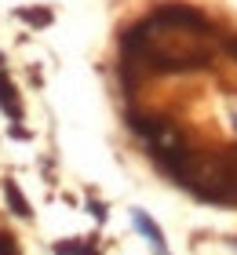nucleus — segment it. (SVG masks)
Returning <instances> with one entry per match:
<instances>
[{
	"label": "nucleus",
	"mask_w": 237,
	"mask_h": 255,
	"mask_svg": "<svg viewBox=\"0 0 237 255\" xmlns=\"http://www.w3.org/2000/svg\"><path fill=\"white\" fill-rule=\"evenodd\" d=\"M201 201L237 204V146L223 149L219 157H197L194 175L186 182Z\"/></svg>",
	"instance_id": "obj_1"
},
{
	"label": "nucleus",
	"mask_w": 237,
	"mask_h": 255,
	"mask_svg": "<svg viewBox=\"0 0 237 255\" xmlns=\"http://www.w3.org/2000/svg\"><path fill=\"white\" fill-rule=\"evenodd\" d=\"M132 223H135L139 234L150 241V248L157 252V255H161V252H168V248H164V234H161V226L153 223V219H150L146 212H139V208H135V212H132Z\"/></svg>",
	"instance_id": "obj_2"
},
{
	"label": "nucleus",
	"mask_w": 237,
	"mask_h": 255,
	"mask_svg": "<svg viewBox=\"0 0 237 255\" xmlns=\"http://www.w3.org/2000/svg\"><path fill=\"white\" fill-rule=\"evenodd\" d=\"M0 110L7 113V117H22V106H18V99H15V88L7 84V77H4V62H0Z\"/></svg>",
	"instance_id": "obj_3"
},
{
	"label": "nucleus",
	"mask_w": 237,
	"mask_h": 255,
	"mask_svg": "<svg viewBox=\"0 0 237 255\" xmlns=\"http://www.w3.org/2000/svg\"><path fill=\"white\" fill-rule=\"evenodd\" d=\"M4 197H7V204H11V212H15L18 219H29V201L22 197V190H18V182H4Z\"/></svg>",
	"instance_id": "obj_4"
},
{
	"label": "nucleus",
	"mask_w": 237,
	"mask_h": 255,
	"mask_svg": "<svg viewBox=\"0 0 237 255\" xmlns=\"http://www.w3.org/2000/svg\"><path fill=\"white\" fill-rule=\"evenodd\" d=\"M22 18L26 22H33V26H44V22H51V15H47V11H18Z\"/></svg>",
	"instance_id": "obj_5"
},
{
	"label": "nucleus",
	"mask_w": 237,
	"mask_h": 255,
	"mask_svg": "<svg viewBox=\"0 0 237 255\" xmlns=\"http://www.w3.org/2000/svg\"><path fill=\"white\" fill-rule=\"evenodd\" d=\"M0 255H22L18 245L11 241V234H0Z\"/></svg>",
	"instance_id": "obj_6"
},
{
	"label": "nucleus",
	"mask_w": 237,
	"mask_h": 255,
	"mask_svg": "<svg viewBox=\"0 0 237 255\" xmlns=\"http://www.w3.org/2000/svg\"><path fill=\"white\" fill-rule=\"evenodd\" d=\"M227 51H230L234 59H237V37H227Z\"/></svg>",
	"instance_id": "obj_7"
}]
</instances>
